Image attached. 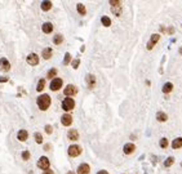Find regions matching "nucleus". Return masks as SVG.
<instances>
[{
  "instance_id": "2eb2a0df",
  "label": "nucleus",
  "mask_w": 182,
  "mask_h": 174,
  "mask_svg": "<svg viewBox=\"0 0 182 174\" xmlns=\"http://www.w3.org/2000/svg\"><path fill=\"white\" fill-rule=\"evenodd\" d=\"M52 54H53V50H52L50 48H45V49H43L41 56H43V58H44V59H50Z\"/></svg>"
},
{
  "instance_id": "9d476101",
  "label": "nucleus",
  "mask_w": 182,
  "mask_h": 174,
  "mask_svg": "<svg viewBox=\"0 0 182 174\" xmlns=\"http://www.w3.org/2000/svg\"><path fill=\"white\" fill-rule=\"evenodd\" d=\"M89 172H90V168L88 164H80L77 168V174H89Z\"/></svg>"
},
{
  "instance_id": "39448f33",
  "label": "nucleus",
  "mask_w": 182,
  "mask_h": 174,
  "mask_svg": "<svg viewBox=\"0 0 182 174\" xmlns=\"http://www.w3.org/2000/svg\"><path fill=\"white\" fill-rule=\"evenodd\" d=\"M62 84H63V81H62V79H53L52 81H50V85H49V88L53 90V92H56V90H60L61 88H62Z\"/></svg>"
},
{
  "instance_id": "ddd939ff",
  "label": "nucleus",
  "mask_w": 182,
  "mask_h": 174,
  "mask_svg": "<svg viewBox=\"0 0 182 174\" xmlns=\"http://www.w3.org/2000/svg\"><path fill=\"white\" fill-rule=\"evenodd\" d=\"M134 150H136V146H134L133 143H127V144L123 147V151H124V153H125V155H129V153H132Z\"/></svg>"
},
{
  "instance_id": "7ed1b4c3",
  "label": "nucleus",
  "mask_w": 182,
  "mask_h": 174,
  "mask_svg": "<svg viewBox=\"0 0 182 174\" xmlns=\"http://www.w3.org/2000/svg\"><path fill=\"white\" fill-rule=\"evenodd\" d=\"M74 107H75V101H74L73 98L67 97V98L63 99V102H62V108H63L65 111H71Z\"/></svg>"
},
{
  "instance_id": "c756f323",
  "label": "nucleus",
  "mask_w": 182,
  "mask_h": 174,
  "mask_svg": "<svg viewBox=\"0 0 182 174\" xmlns=\"http://www.w3.org/2000/svg\"><path fill=\"white\" fill-rule=\"evenodd\" d=\"M56 73H57V70H56V69H50L49 71H48V77H49V79H52L53 76H56Z\"/></svg>"
},
{
  "instance_id": "72a5a7b5",
  "label": "nucleus",
  "mask_w": 182,
  "mask_h": 174,
  "mask_svg": "<svg viewBox=\"0 0 182 174\" xmlns=\"http://www.w3.org/2000/svg\"><path fill=\"white\" fill-rule=\"evenodd\" d=\"M79 62H80L79 59H75V61H74V62H73V67H74V69H77V67H79Z\"/></svg>"
},
{
  "instance_id": "dca6fc26",
  "label": "nucleus",
  "mask_w": 182,
  "mask_h": 174,
  "mask_svg": "<svg viewBox=\"0 0 182 174\" xmlns=\"http://www.w3.org/2000/svg\"><path fill=\"white\" fill-rule=\"evenodd\" d=\"M67 137H69V139H71V140H76V139H79V133H77V130L71 129V130H69Z\"/></svg>"
},
{
  "instance_id": "9b49d317",
  "label": "nucleus",
  "mask_w": 182,
  "mask_h": 174,
  "mask_svg": "<svg viewBox=\"0 0 182 174\" xmlns=\"http://www.w3.org/2000/svg\"><path fill=\"white\" fill-rule=\"evenodd\" d=\"M41 30H43L44 34H50V32L53 31V25H52L50 22H45V23H43Z\"/></svg>"
},
{
  "instance_id": "4468645a",
  "label": "nucleus",
  "mask_w": 182,
  "mask_h": 174,
  "mask_svg": "<svg viewBox=\"0 0 182 174\" xmlns=\"http://www.w3.org/2000/svg\"><path fill=\"white\" fill-rule=\"evenodd\" d=\"M161 90H163V93L164 94H168V93H171L172 90H173V84L172 83H165L164 85H163V88H161Z\"/></svg>"
},
{
  "instance_id": "f8f14e48",
  "label": "nucleus",
  "mask_w": 182,
  "mask_h": 174,
  "mask_svg": "<svg viewBox=\"0 0 182 174\" xmlns=\"http://www.w3.org/2000/svg\"><path fill=\"white\" fill-rule=\"evenodd\" d=\"M87 84H88V88L89 89H93L94 85H96V77L93 75H87Z\"/></svg>"
},
{
  "instance_id": "5701e85b",
  "label": "nucleus",
  "mask_w": 182,
  "mask_h": 174,
  "mask_svg": "<svg viewBox=\"0 0 182 174\" xmlns=\"http://www.w3.org/2000/svg\"><path fill=\"white\" fill-rule=\"evenodd\" d=\"M159 39H160V35L159 34H152L151 37H150V43H151L152 45H155V44L159 41Z\"/></svg>"
},
{
  "instance_id": "bb28decb",
  "label": "nucleus",
  "mask_w": 182,
  "mask_h": 174,
  "mask_svg": "<svg viewBox=\"0 0 182 174\" xmlns=\"http://www.w3.org/2000/svg\"><path fill=\"white\" fill-rule=\"evenodd\" d=\"M159 144H160V147H161V148H167V147H168V144H169V142H168V139H167V138H161V139H160V142H159Z\"/></svg>"
},
{
  "instance_id": "2f4dec72",
  "label": "nucleus",
  "mask_w": 182,
  "mask_h": 174,
  "mask_svg": "<svg viewBox=\"0 0 182 174\" xmlns=\"http://www.w3.org/2000/svg\"><path fill=\"white\" fill-rule=\"evenodd\" d=\"M110 5L114 8V6H120V1L119 0H111L110 1Z\"/></svg>"
},
{
  "instance_id": "20e7f679",
  "label": "nucleus",
  "mask_w": 182,
  "mask_h": 174,
  "mask_svg": "<svg viewBox=\"0 0 182 174\" xmlns=\"http://www.w3.org/2000/svg\"><path fill=\"white\" fill-rule=\"evenodd\" d=\"M37 166H39L40 169H43V170H49V166H50L49 160H48L45 156H41V157L37 160Z\"/></svg>"
},
{
  "instance_id": "4be33fe9",
  "label": "nucleus",
  "mask_w": 182,
  "mask_h": 174,
  "mask_svg": "<svg viewBox=\"0 0 182 174\" xmlns=\"http://www.w3.org/2000/svg\"><path fill=\"white\" fill-rule=\"evenodd\" d=\"M53 43L54 44H57V45H60L61 43H63V36L62 35H54V37H53Z\"/></svg>"
},
{
  "instance_id": "aec40b11",
  "label": "nucleus",
  "mask_w": 182,
  "mask_h": 174,
  "mask_svg": "<svg viewBox=\"0 0 182 174\" xmlns=\"http://www.w3.org/2000/svg\"><path fill=\"white\" fill-rule=\"evenodd\" d=\"M50 8H52V1H43V3H41V9H43L44 12L49 10Z\"/></svg>"
},
{
  "instance_id": "f3484780",
  "label": "nucleus",
  "mask_w": 182,
  "mask_h": 174,
  "mask_svg": "<svg viewBox=\"0 0 182 174\" xmlns=\"http://www.w3.org/2000/svg\"><path fill=\"white\" fill-rule=\"evenodd\" d=\"M156 120H158V121H161V123H163V121H167V120H168V115H167L165 112H161V111H160V112L156 113Z\"/></svg>"
},
{
  "instance_id": "412c9836",
  "label": "nucleus",
  "mask_w": 182,
  "mask_h": 174,
  "mask_svg": "<svg viewBox=\"0 0 182 174\" xmlns=\"http://www.w3.org/2000/svg\"><path fill=\"white\" fill-rule=\"evenodd\" d=\"M76 9H77V12H79V14H81V16H84L85 13H87V9H85V6L81 4V3H79L77 5H76Z\"/></svg>"
},
{
  "instance_id": "7c9ffc66",
  "label": "nucleus",
  "mask_w": 182,
  "mask_h": 174,
  "mask_svg": "<svg viewBox=\"0 0 182 174\" xmlns=\"http://www.w3.org/2000/svg\"><path fill=\"white\" fill-rule=\"evenodd\" d=\"M112 13H114V14H116V16H120V14H121V6L112 8Z\"/></svg>"
},
{
  "instance_id": "58836bf2",
  "label": "nucleus",
  "mask_w": 182,
  "mask_h": 174,
  "mask_svg": "<svg viewBox=\"0 0 182 174\" xmlns=\"http://www.w3.org/2000/svg\"><path fill=\"white\" fill-rule=\"evenodd\" d=\"M97 174H109V173H107L106 170H100V172H98Z\"/></svg>"
},
{
  "instance_id": "473e14b6",
  "label": "nucleus",
  "mask_w": 182,
  "mask_h": 174,
  "mask_svg": "<svg viewBox=\"0 0 182 174\" xmlns=\"http://www.w3.org/2000/svg\"><path fill=\"white\" fill-rule=\"evenodd\" d=\"M22 159L23 160H29L30 159V152L29 151H23L22 152Z\"/></svg>"
},
{
  "instance_id": "b1692460",
  "label": "nucleus",
  "mask_w": 182,
  "mask_h": 174,
  "mask_svg": "<svg viewBox=\"0 0 182 174\" xmlns=\"http://www.w3.org/2000/svg\"><path fill=\"white\" fill-rule=\"evenodd\" d=\"M44 86H45V80H44V79H40V80H39V83H37L36 90H37V92H41V90L44 89Z\"/></svg>"
},
{
  "instance_id": "cd10ccee",
  "label": "nucleus",
  "mask_w": 182,
  "mask_h": 174,
  "mask_svg": "<svg viewBox=\"0 0 182 174\" xmlns=\"http://www.w3.org/2000/svg\"><path fill=\"white\" fill-rule=\"evenodd\" d=\"M70 61H71V56H70V53H66L65 54V59H63V65H69Z\"/></svg>"
},
{
  "instance_id": "ea45409f",
  "label": "nucleus",
  "mask_w": 182,
  "mask_h": 174,
  "mask_svg": "<svg viewBox=\"0 0 182 174\" xmlns=\"http://www.w3.org/2000/svg\"><path fill=\"white\" fill-rule=\"evenodd\" d=\"M178 52H180V54H181V56H182V46H181V48H180V50H178Z\"/></svg>"
},
{
  "instance_id": "f704fd0d",
  "label": "nucleus",
  "mask_w": 182,
  "mask_h": 174,
  "mask_svg": "<svg viewBox=\"0 0 182 174\" xmlns=\"http://www.w3.org/2000/svg\"><path fill=\"white\" fill-rule=\"evenodd\" d=\"M45 132H47L48 134H50V133L53 132V130H52V126H50V125H47V126H45Z\"/></svg>"
},
{
  "instance_id": "e433bc0d",
  "label": "nucleus",
  "mask_w": 182,
  "mask_h": 174,
  "mask_svg": "<svg viewBox=\"0 0 182 174\" xmlns=\"http://www.w3.org/2000/svg\"><path fill=\"white\" fill-rule=\"evenodd\" d=\"M152 46H154V45H152V44H151V43L148 41V43H147V46H146V48H147L148 50H151V49H152Z\"/></svg>"
},
{
  "instance_id": "c9c22d12",
  "label": "nucleus",
  "mask_w": 182,
  "mask_h": 174,
  "mask_svg": "<svg viewBox=\"0 0 182 174\" xmlns=\"http://www.w3.org/2000/svg\"><path fill=\"white\" fill-rule=\"evenodd\" d=\"M9 79L6 77V76H0V83H5V81H8Z\"/></svg>"
},
{
  "instance_id": "0eeeda50",
  "label": "nucleus",
  "mask_w": 182,
  "mask_h": 174,
  "mask_svg": "<svg viewBox=\"0 0 182 174\" xmlns=\"http://www.w3.org/2000/svg\"><path fill=\"white\" fill-rule=\"evenodd\" d=\"M27 63L31 65V66H36L37 63H39V57H37L35 53L29 54V56H27Z\"/></svg>"
},
{
  "instance_id": "6e6552de",
  "label": "nucleus",
  "mask_w": 182,
  "mask_h": 174,
  "mask_svg": "<svg viewBox=\"0 0 182 174\" xmlns=\"http://www.w3.org/2000/svg\"><path fill=\"white\" fill-rule=\"evenodd\" d=\"M63 93H65L67 97H70V96H75V94L77 93V88H76V86H74V85H67V86L65 88Z\"/></svg>"
},
{
  "instance_id": "f257e3e1",
  "label": "nucleus",
  "mask_w": 182,
  "mask_h": 174,
  "mask_svg": "<svg viewBox=\"0 0 182 174\" xmlns=\"http://www.w3.org/2000/svg\"><path fill=\"white\" fill-rule=\"evenodd\" d=\"M37 107L41 110V111H45V110H48V107L50 106V97L48 96V94H41V96H39L37 97Z\"/></svg>"
},
{
  "instance_id": "4c0bfd02",
  "label": "nucleus",
  "mask_w": 182,
  "mask_h": 174,
  "mask_svg": "<svg viewBox=\"0 0 182 174\" xmlns=\"http://www.w3.org/2000/svg\"><path fill=\"white\" fill-rule=\"evenodd\" d=\"M43 174H54V173H53L52 170H45V172H44Z\"/></svg>"
},
{
  "instance_id": "a19ab883",
  "label": "nucleus",
  "mask_w": 182,
  "mask_h": 174,
  "mask_svg": "<svg viewBox=\"0 0 182 174\" xmlns=\"http://www.w3.org/2000/svg\"><path fill=\"white\" fill-rule=\"evenodd\" d=\"M67 174H75V173H74V172H69V173H67Z\"/></svg>"
},
{
  "instance_id": "a878e982",
  "label": "nucleus",
  "mask_w": 182,
  "mask_h": 174,
  "mask_svg": "<svg viewBox=\"0 0 182 174\" xmlns=\"http://www.w3.org/2000/svg\"><path fill=\"white\" fill-rule=\"evenodd\" d=\"M101 22H102V25L106 26V27H109L110 25H111V19H110L109 17H106V16H103V17L101 18Z\"/></svg>"
},
{
  "instance_id": "1a4fd4ad",
  "label": "nucleus",
  "mask_w": 182,
  "mask_h": 174,
  "mask_svg": "<svg viewBox=\"0 0 182 174\" xmlns=\"http://www.w3.org/2000/svg\"><path fill=\"white\" fill-rule=\"evenodd\" d=\"M0 70L1 71H9L10 70V63L6 58H1L0 59Z\"/></svg>"
},
{
  "instance_id": "f03ea898",
  "label": "nucleus",
  "mask_w": 182,
  "mask_h": 174,
  "mask_svg": "<svg viewBox=\"0 0 182 174\" xmlns=\"http://www.w3.org/2000/svg\"><path fill=\"white\" fill-rule=\"evenodd\" d=\"M81 147L79 146V144H73V146H70L69 147V150H67V152H69V155L71 156V157H76V156H79L80 153H81Z\"/></svg>"
},
{
  "instance_id": "423d86ee",
  "label": "nucleus",
  "mask_w": 182,
  "mask_h": 174,
  "mask_svg": "<svg viewBox=\"0 0 182 174\" xmlns=\"http://www.w3.org/2000/svg\"><path fill=\"white\" fill-rule=\"evenodd\" d=\"M61 123H62L63 126H69V125H71V123H73V116H71L70 113H65V115H62V117H61Z\"/></svg>"
},
{
  "instance_id": "c85d7f7f",
  "label": "nucleus",
  "mask_w": 182,
  "mask_h": 174,
  "mask_svg": "<svg viewBox=\"0 0 182 174\" xmlns=\"http://www.w3.org/2000/svg\"><path fill=\"white\" fill-rule=\"evenodd\" d=\"M35 140H36V143H43V136L40 134V133H35Z\"/></svg>"
},
{
  "instance_id": "a211bd4d",
  "label": "nucleus",
  "mask_w": 182,
  "mask_h": 174,
  "mask_svg": "<svg viewBox=\"0 0 182 174\" xmlns=\"http://www.w3.org/2000/svg\"><path fill=\"white\" fill-rule=\"evenodd\" d=\"M17 138H18V140H26V139L29 138V134H27V132L26 130H20L18 132V134H17Z\"/></svg>"
},
{
  "instance_id": "393cba45",
  "label": "nucleus",
  "mask_w": 182,
  "mask_h": 174,
  "mask_svg": "<svg viewBox=\"0 0 182 174\" xmlns=\"http://www.w3.org/2000/svg\"><path fill=\"white\" fill-rule=\"evenodd\" d=\"M173 163H174V157L171 156V157H168V159L164 161V166H165V168H169V166L173 165Z\"/></svg>"
},
{
  "instance_id": "6ab92c4d",
  "label": "nucleus",
  "mask_w": 182,
  "mask_h": 174,
  "mask_svg": "<svg viewBox=\"0 0 182 174\" xmlns=\"http://www.w3.org/2000/svg\"><path fill=\"white\" fill-rule=\"evenodd\" d=\"M172 147H173L174 150H177V148H181V147H182V138L173 139V142H172Z\"/></svg>"
}]
</instances>
